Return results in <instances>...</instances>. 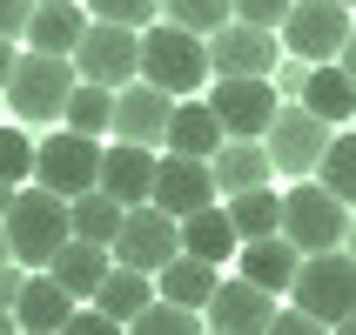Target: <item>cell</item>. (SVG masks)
I'll use <instances>...</instances> for the list:
<instances>
[{
  "label": "cell",
  "mask_w": 356,
  "mask_h": 335,
  "mask_svg": "<svg viewBox=\"0 0 356 335\" xmlns=\"http://www.w3.org/2000/svg\"><path fill=\"white\" fill-rule=\"evenodd\" d=\"M289 7H296V0H236V20L242 27H262V34H282Z\"/></svg>",
  "instance_id": "35"
},
{
  "label": "cell",
  "mask_w": 356,
  "mask_h": 335,
  "mask_svg": "<svg viewBox=\"0 0 356 335\" xmlns=\"http://www.w3.org/2000/svg\"><path fill=\"white\" fill-rule=\"evenodd\" d=\"M216 195H249V188H269V175H276V161H269V148L262 141H222L216 148Z\"/></svg>",
  "instance_id": "18"
},
{
  "label": "cell",
  "mask_w": 356,
  "mask_h": 335,
  "mask_svg": "<svg viewBox=\"0 0 356 335\" xmlns=\"http://www.w3.org/2000/svg\"><path fill=\"white\" fill-rule=\"evenodd\" d=\"M95 20H88V7H34V20H27V54H60V60H74L81 34H88Z\"/></svg>",
  "instance_id": "22"
},
{
  "label": "cell",
  "mask_w": 356,
  "mask_h": 335,
  "mask_svg": "<svg viewBox=\"0 0 356 335\" xmlns=\"http://www.w3.org/2000/svg\"><path fill=\"white\" fill-rule=\"evenodd\" d=\"M337 67H343V74L356 80V34H350V47H343V60H337Z\"/></svg>",
  "instance_id": "42"
},
{
  "label": "cell",
  "mask_w": 356,
  "mask_h": 335,
  "mask_svg": "<svg viewBox=\"0 0 356 335\" xmlns=\"http://www.w3.org/2000/svg\"><path fill=\"white\" fill-rule=\"evenodd\" d=\"M202 316H209L216 335H269V322H276V295L256 289V282H242V275H222L216 302H209Z\"/></svg>",
  "instance_id": "15"
},
{
  "label": "cell",
  "mask_w": 356,
  "mask_h": 335,
  "mask_svg": "<svg viewBox=\"0 0 356 335\" xmlns=\"http://www.w3.org/2000/svg\"><path fill=\"white\" fill-rule=\"evenodd\" d=\"M202 329H209V322H202L195 309H175V302H161V295H155V309L141 322H128V335H202Z\"/></svg>",
  "instance_id": "33"
},
{
  "label": "cell",
  "mask_w": 356,
  "mask_h": 335,
  "mask_svg": "<svg viewBox=\"0 0 356 335\" xmlns=\"http://www.w3.org/2000/svg\"><path fill=\"white\" fill-rule=\"evenodd\" d=\"M330 141H337V128L330 121H316L309 108H282L276 121H269V135H262V148H269V161H276V175H296L309 181L323 168V155H330Z\"/></svg>",
  "instance_id": "9"
},
{
  "label": "cell",
  "mask_w": 356,
  "mask_h": 335,
  "mask_svg": "<svg viewBox=\"0 0 356 335\" xmlns=\"http://www.w3.org/2000/svg\"><path fill=\"white\" fill-rule=\"evenodd\" d=\"M276 54H282V40L262 34V27H242V20H229L222 34H209V67H216V80H269L276 74Z\"/></svg>",
  "instance_id": "11"
},
{
  "label": "cell",
  "mask_w": 356,
  "mask_h": 335,
  "mask_svg": "<svg viewBox=\"0 0 356 335\" xmlns=\"http://www.w3.org/2000/svg\"><path fill=\"white\" fill-rule=\"evenodd\" d=\"M14 201H20V188H7V181H0V221L14 215Z\"/></svg>",
  "instance_id": "41"
},
{
  "label": "cell",
  "mask_w": 356,
  "mask_h": 335,
  "mask_svg": "<svg viewBox=\"0 0 356 335\" xmlns=\"http://www.w3.org/2000/svg\"><path fill=\"white\" fill-rule=\"evenodd\" d=\"M168 121H175V101L135 80V87H121L115 94V141H135V148H161L168 141Z\"/></svg>",
  "instance_id": "16"
},
{
  "label": "cell",
  "mask_w": 356,
  "mask_h": 335,
  "mask_svg": "<svg viewBox=\"0 0 356 335\" xmlns=\"http://www.w3.org/2000/svg\"><path fill=\"white\" fill-rule=\"evenodd\" d=\"M27 20H34V0H0V40H27Z\"/></svg>",
  "instance_id": "36"
},
{
  "label": "cell",
  "mask_w": 356,
  "mask_h": 335,
  "mask_svg": "<svg viewBox=\"0 0 356 335\" xmlns=\"http://www.w3.org/2000/svg\"><path fill=\"white\" fill-rule=\"evenodd\" d=\"M209 108H216V121H222V135H229V141H262V135H269V121L282 114L269 80H216Z\"/></svg>",
  "instance_id": "12"
},
{
  "label": "cell",
  "mask_w": 356,
  "mask_h": 335,
  "mask_svg": "<svg viewBox=\"0 0 356 335\" xmlns=\"http://www.w3.org/2000/svg\"><path fill=\"white\" fill-rule=\"evenodd\" d=\"M60 335H128V329H121V322H108L101 309H74V322H67Z\"/></svg>",
  "instance_id": "37"
},
{
  "label": "cell",
  "mask_w": 356,
  "mask_h": 335,
  "mask_svg": "<svg viewBox=\"0 0 356 335\" xmlns=\"http://www.w3.org/2000/svg\"><path fill=\"white\" fill-rule=\"evenodd\" d=\"M202 335H216V329H202Z\"/></svg>",
  "instance_id": "49"
},
{
  "label": "cell",
  "mask_w": 356,
  "mask_h": 335,
  "mask_svg": "<svg viewBox=\"0 0 356 335\" xmlns=\"http://www.w3.org/2000/svg\"><path fill=\"white\" fill-rule=\"evenodd\" d=\"M67 221H74V241H95V248H115V235H121V221H128V208H121V201H108V195L95 188V195L67 201Z\"/></svg>",
  "instance_id": "28"
},
{
  "label": "cell",
  "mask_w": 356,
  "mask_h": 335,
  "mask_svg": "<svg viewBox=\"0 0 356 335\" xmlns=\"http://www.w3.org/2000/svg\"><path fill=\"white\" fill-rule=\"evenodd\" d=\"M74 309L81 302L67 295L54 275H27V289H20V302H14V322H20V335H60L74 322Z\"/></svg>",
  "instance_id": "17"
},
{
  "label": "cell",
  "mask_w": 356,
  "mask_h": 335,
  "mask_svg": "<svg viewBox=\"0 0 356 335\" xmlns=\"http://www.w3.org/2000/svg\"><path fill=\"white\" fill-rule=\"evenodd\" d=\"M74 74L88 80V87H108V94L135 87V80H141V34H135V27H108V20H95V27L81 34V47H74Z\"/></svg>",
  "instance_id": "8"
},
{
  "label": "cell",
  "mask_w": 356,
  "mask_h": 335,
  "mask_svg": "<svg viewBox=\"0 0 356 335\" xmlns=\"http://www.w3.org/2000/svg\"><path fill=\"white\" fill-rule=\"evenodd\" d=\"M181 255L209 261V268L236 261L242 255V235H236V221H229V208H202V215L181 221Z\"/></svg>",
  "instance_id": "23"
},
{
  "label": "cell",
  "mask_w": 356,
  "mask_h": 335,
  "mask_svg": "<svg viewBox=\"0 0 356 335\" xmlns=\"http://www.w3.org/2000/svg\"><path fill=\"white\" fill-rule=\"evenodd\" d=\"M222 208H229V221H236V235H242V241H269V235H282V195H276V188H249V195L222 201Z\"/></svg>",
  "instance_id": "27"
},
{
  "label": "cell",
  "mask_w": 356,
  "mask_h": 335,
  "mask_svg": "<svg viewBox=\"0 0 356 335\" xmlns=\"http://www.w3.org/2000/svg\"><path fill=\"white\" fill-rule=\"evenodd\" d=\"M95 309L108 322H141L148 309H155V275H135V268H108V282H101V295H95Z\"/></svg>",
  "instance_id": "26"
},
{
  "label": "cell",
  "mask_w": 356,
  "mask_h": 335,
  "mask_svg": "<svg viewBox=\"0 0 356 335\" xmlns=\"http://www.w3.org/2000/svg\"><path fill=\"white\" fill-rule=\"evenodd\" d=\"M20 289H27V268H20V261H7V268H0V309H7V316H14Z\"/></svg>",
  "instance_id": "39"
},
{
  "label": "cell",
  "mask_w": 356,
  "mask_h": 335,
  "mask_svg": "<svg viewBox=\"0 0 356 335\" xmlns=\"http://www.w3.org/2000/svg\"><path fill=\"white\" fill-rule=\"evenodd\" d=\"M7 228V248H14V261L20 268H47V261L74 241V221H67V201L60 195H47V188H20V201H14V215L0 221Z\"/></svg>",
  "instance_id": "2"
},
{
  "label": "cell",
  "mask_w": 356,
  "mask_h": 335,
  "mask_svg": "<svg viewBox=\"0 0 356 335\" xmlns=\"http://www.w3.org/2000/svg\"><path fill=\"white\" fill-rule=\"evenodd\" d=\"M108 255H115V268L161 275V268L181 255V221H168L161 208H128V221H121V235H115Z\"/></svg>",
  "instance_id": "10"
},
{
  "label": "cell",
  "mask_w": 356,
  "mask_h": 335,
  "mask_svg": "<svg viewBox=\"0 0 356 335\" xmlns=\"http://www.w3.org/2000/svg\"><path fill=\"white\" fill-rule=\"evenodd\" d=\"M60 128H67V135H88V141H108V135H115V94L81 80L74 94H67V114H60Z\"/></svg>",
  "instance_id": "29"
},
{
  "label": "cell",
  "mask_w": 356,
  "mask_h": 335,
  "mask_svg": "<svg viewBox=\"0 0 356 335\" xmlns=\"http://www.w3.org/2000/svg\"><path fill=\"white\" fill-rule=\"evenodd\" d=\"M14 67H20V47H14V40H0V94H7V80H14Z\"/></svg>",
  "instance_id": "40"
},
{
  "label": "cell",
  "mask_w": 356,
  "mask_h": 335,
  "mask_svg": "<svg viewBox=\"0 0 356 335\" xmlns=\"http://www.w3.org/2000/svg\"><path fill=\"white\" fill-rule=\"evenodd\" d=\"M0 335H20V322H14V316H7V309H0Z\"/></svg>",
  "instance_id": "43"
},
{
  "label": "cell",
  "mask_w": 356,
  "mask_h": 335,
  "mask_svg": "<svg viewBox=\"0 0 356 335\" xmlns=\"http://www.w3.org/2000/svg\"><path fill=\"white\" fill-rule=\"evenodd\" d=\"M161 20L209 40V34H222V27L236 20V0H161Z\"/></svg>",
  "instance_id": "30"
},
{
  "label": "cell",
  "mask_w": 356,
  "mask_h": 335,
  "mask_svg": "<svg viewBox=\"0 0 356 335\" xmlns=\"http://www.w3.org/2000/svg\"><path fill=\"white\" fill-rule=\"evenodd\" d=\"M289 309H302L323 329H343L356 316V255L350 248H330V255H302L296 289H289Z\"/></svg>",
  "instance_id": "3"
},
{
  "label": "cell",
  "mask_w": 356,
  "mask_h": 335,
  "mask_svg": "<svg viewBox=\"0 0 356 335\" xmlns=\"http://www.w3.org/2000/svg\"><path fill=\"white\" fill-rule=\"evenodd\" d=\"M101 148H108V141L54 128L47 141H34V188H47V195H60V201L95 195L101 188Z\"/></svg>",
  "instance_id": "5"
},
{
  "label": "cell",
  "mask_w": 356,
  "mask_h": 335,
  "mask_svg": "<svg viewBox=\"0 0 356 335\" xmlns=\"http://www.w3.org/2000/svg\"><path fill=\"white\" fill-rule=\"evenodd\" d=\"M282 241L296 248V255H330L350 241V208H343L323 181H296L289 195H282Z\"/></svg>",
  "instance_id": "4"
},
{
  "label": "cell",
  "mask_w": 356,
  "mask_h": 335,
  "mask_svg": "<svg viewBox=\"0 0 356 335\" xmlns=\"http://www.w3.org/2000/svg\"><path fill=\"white\" fill-rule=\"evenodd\" d=\"M343 248H350V255H356V215H350V241H343Z\"/></svg>",
  "instance_id": "45"
},
{
  "label": "cell",
  "mask_w": 356,
  "mask_h": 335,
  "mask_svg": "<svg viewBox=\"0 0 356 335\" xmlns=\"http://www.w3.org/2000/svg\"><path fill=\"white\" fill-rule=\"evenodd\" d=\"M316 181H323V188H330V195H337L343 208L356 215V128H350V135H337V141H330V155H323Z\"/></svg>",
  "instance_id": "31"
},
{
  "label": "cell",
  "mask_w": 356,
  "mask_h": 335,
  "mask_svg": "<svg viewBox=\"0 0 356 335\" xmlns=\"http://www.w3.org/2000/svg\"><path fill=\"white\" fill-rule=\"evenodd\" d=\"M337 7H356V0H337Z\"/></svg>",
  "instance_id": "48"
},
{
  "label": "cell",
  "mask_w": 356,
  "mask_h": 335,
  "mask_svg": "<svg viewBox=\"0 0 356 335\" xmlns=\"http://www.w3.org/2000/svg\"><path fill=\"white\" fill-rule=\"evenodd\" d=\"M34 7H74V0H34Z\"/></svg>",
  "instance_id": "47"
},
{
  "label": "cell",
  "mask_w": 356,
  "mask_h": 335,
  "mask_svg": "<svg viewBox=\"0 0 356 335\" xmlns=\"http://www.w3.org/2000/svg\"><path fill=\"white\" fill-rule=\"evenodd\" d=\"M222 121H216V108L209 101H175V121H168V155H188V161H216V148H222Z\"/></svg>",
  "instance_id": "21"
},
{
  "label": "cell",
  "mask_w": 356,
  "mask_h": 335,
  "mask_svg": "<svg viewBox=\"0 0 356 335\" xmlns=\"http://www.w3.org/2000/svg\"><path fill=\"white\" fill-rule=\"evenodd\" d=\"M302 108L316 121H330V128H343V121H356V80L343 74L337 60L330 67H309L302 74Z\"/></svg>",
  "instance_id": "25"
},
{
  "label": "cell",
  "mask_w": 356,
  "mask_h": 335,
  "mask_svg": "<svg viewBox=\"0 0 356 335\" xmlns=\"http://www.w3.org/2000/svg\"><path fill=\"white\" fill-rule=\"evenodd\" d=\"M108 268H115V255H108V248H95V241H67V248H60L40 275H54L74 302H95L101 282H108Z\"/></svg>",
  "instance_id": "19"
},
{
  "label": "cell",
  "mask_w": 356,
  "mask_h": 335,
  "mask_svg": "<svg viewBox=\"0 0 356 335\" xmlns=\"http://www.w3.org/2000/svg\"><path fill=\"white\" fill-rule=\"evenodd\" d=\"M155 148H135V141H108L101 148V195L121 201V208H148L155 201Z\"/></svg>",
  "instance_id": "14"
},
{
  "label": "cell",
  "mask_w": 356,
  "mask_h": 335,
  "mask_svg": "<svg viewBox=\"0 0 356 335\" xmlns=\"http://www.w3.org/2000/svg\"><path fill=\"white\" fill-rule=\"evenodd\" d=\"M148 208H161L168 221H188V215H202V208H216V168H209V161H188V155H161L155 201H148Z\"/></svg>",
  "instance_id": "13"
},
{
  "label": "cell",
  "mask_w": 356,
  "mask_h": 335,
  "mask_svg": "<svg viewBox=\"0 0 356 335\" xmlns=\"http://www.w3.org/2000/svg\"><path fill=\"white\" fill-rule=\"evenodd\" d=\"M88 7V20H108V27H135V34H148L161 20V0H81Z\"/></svg>",
  "instance_id": "32"
},
{
  "label": "cell",
  "mask_w": 356,
  "mask_h": 335,
  "mask_svg": "<svg viewBox=\"0 0 356 335\" xmlns=\"http://www.w3.org/2000/svg\"><path fill=\"white\" fill-rule=\"evenodd\" d=\"M269 335H330L323 322H309L302 309H276V322H269Z\"/></svg>",
  "instance_id": "38"
},
{
  "label": "cell",
  "mask_w": 356,
  "mask_h": 335,
  "mask_svg": "<svg viewBox=\"0 0 356 335\" xmlns=\"http://www.w3.org/2000/svg\"><path fill=\"white\" fill-rule=\"evenodd\" d=\"M236 268H242V282H256V289H269V295H289V289H296L302 255H296L282 235H269V241H242Z\"/></svg>",
  "instance_id": "20"
},
{
  "label": "cell",
  "mask_w": 356,
  "mask_h": 335,
  "mask_svg": "<svg viewBox=\"0 0 356 335\" xmlns=\"http://www.w3.org/2000/svg\"><path fill=\"white\" fill-rule=\"evenodd\" d=\"M7 261H14V248H7V228H0V268H7Z\"/></svg>",
  "instance_id": "44"
},
{
  "label": "cell",
  "mask_w": 356,
  "mask_h": 335,
  "mask_svg": "<svg viewBox=\"0 0 356 335\" xmlns=\"http://www.w3.org/2000/svg\"><path fill=\"white\" fill-rule=\"evenodd\" d=\"M0 181L7 188H34V141L20 128H0Z\"/></svg>",
  "instance_id": "34"
},
{
  "label": "cell",
  "mask_w": 356,
  "mask_h": 335,
  "mask_svg": "<svg viewBox=\"0 0 356 335\" xmlns=\"http://www.w3.org/2000/svg\"><path fill=\"white\" fill-rule=\"evenodd\" d=\"M330 335H356V316H350V322H343V329H330Z\"/></svg>",
  "instance_id": "46"
},
{
  "label": "cell",
  "mask_w": 356,
  "mask_h": 335,
  "mask_svg": "<svg viewBox=\"0 0 356 335\" xmlns=\"http://www.w3.org/2000/svg\"><path fill=\"white\" fill-rule=\"evenodd\" d=\"M209 40L188 34V27H168V20H155L148 34H141V80L148 87H161L168 101H195L202 87H209Z\"/></svg>",
  "instance_id": "1"
},
{
  "label": "cell",
  "mask_w": 356,
  "mask_h": 335,
  "mask_svg": "<svg viewBox=\"0 0 356 335\" xmlns=\"http://www.w3.org/2000/svg\"><path fill=\"white\" fill-rule=\"evenodd\" d=\"M350 34H356V27H350V7H337V0H296L276 40L302 60V67H330V60H343Z\"/></svg>",
  "instance_id": "7"
},
{
  "label": "cell",
  "mask_w": 356,
  "mask_h": 335,
  "mask_svg": "<svg viewBox=\"0 0 356 335\" xmlns=\"http://www.w3.org/2000/svg\"><path fill=\"white\" fill-rule=\"evenodd\" d=\"M74 87H81L74 60H60V54H20L14 80H7V108H14L20 121H47V128H60Z\"/></svg>",
  "instance_id": "6"
},
{
  "label": "cell",
  "mask_w": 356,
  "mask_h": 335,
  "mask_svg": "<svg viewBox=\"0 0 356 335\" xmlns=\"http://www.w3.org/2000/svg\"><path fill=\"white\" fill-rule=\"evenodd\" d=\"M216 289H222V275L209 268V261H195V255H175V261L155 275V295L175 302V309H195V316L216 302Z\"/></svg>",
  "instance_id": "24"
}]
</instances>
